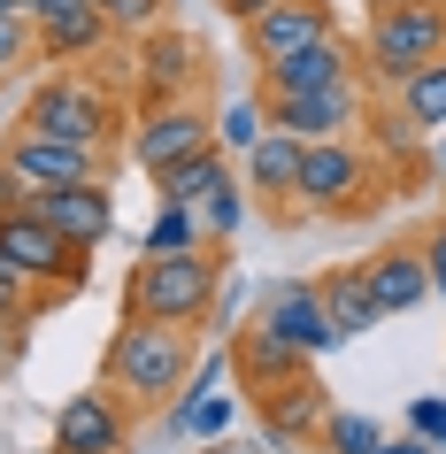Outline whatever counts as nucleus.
<instances>
[{
    "mask_svg": "<svg viewBox=\"0 0 446 454\" xmlns=\"http://www.w3.org/2000/svg\"><path fill=\"white\" fill-rule=\"evenodd\" d=\"M200 146H215V100H208V93L139 108L131 139H123V162H139L146 177H162L169 162H185V154H200Z\"/></svg>",
    "mask_w": 446,
    "mask_h": 454,
    "instance_id": "8",
    "label": "nucleus"
},
{
    "mask_svg": "<svg viewBox=\"0 0 446 454\" xmlns=\"http://www.w3.org/2000/svg\"><path fill=\"white\" fill-rule=\"evenodd\" d=\"M0 162L16 169L31 192H54V185H93V177H116V146H85V139H47V131H8L0 139Z\"/></svg>",
    "mask_w": 446,
    "mask_h": 454,
    "instance_id": "7",
    "label": "nucleus"
},
{
    "mask_svg": "<svg viewBox=\"0 0 446 454\" xmlns=\"http://www.w3.org/2000/svg\"><path fill=\"white\" fill-rule=\"evenodd\" d=\"M0 16H31V0H0Z\"/></svg>",
    "mask_w": 446,
    "mask_h": 454,
    "instance_id": "37",
    "label": "nucleus"
},
{
    "mask_svg": "<svg viewBox=\"0 0 446 454\" xmlns=\"http://www.w3.org/2000/svg\"><path fill=\"white\" fill-rule=\"evenodd\" d=\"M54 309H62V293H54V286H31L24 270L0 254V316H16V324H39V316H54Z\"/></svg>",
    "mask_w": 446,
    "mask_h": 454,
    "instance_id": "25",
    "label": "nucleus"
},
{
    "mask_svg": "<svg viewBox=\"0 0 446 454\" xmlns=\"http://www.w3.org/2000/svg\"><path fill=\"white\" fill-rule=\"evenodd\" d=\"M231 278V247H177V254H139L123 270V316H146V324H185V332H208L215 293Z\"/></svg>",
    "mask_w": 446,
    "mask_h": 454,
    "instance_id": "2",
    "label": "nucleus"
},
{
    "mask_svg": "<svg viewBox=\"0 0 446 454\" xmlns=\"http://www.w3.org/2000/svg\"><path fill=\"white\" fill-rule=\"evenodd\" d=\"M446 54V8H370V24H362V70L370 85H400L408 70L423 62H439Z\"/></svg>",
    "mask_w": 446,
    "mask_h": 454,
    "instance_id": "5",
    "label": "nucleus"
},
{
    "mask_svg": "<svg viewBox=\"0 0 446 454\" xmlns=\"http://www.w3.org/2000/svg\"><path fill=\"white\" fill-rule=\"evenodd\" d=\"M0 62L8 70H31L39 62V16H0Z\"/></svg>",
    "mask_w": 446,
    "mask_h": 454,
    "instance_id": "29",
    "label": "nucleus"
},
{
    "mask_svg": "<svg viewBox=\"0 0 446 454\" xmlns=\"http://www.w3.org/2000/svg\"><path fill=\"white\" fill-rule=\"evenodd\" d=\"M31 215H47L62 239L77 247H100L108 231H116V200H108V177H93V185H54V192H31Z\"/></svg>",
    "mask_w": 446,
    "mask_h": 454,
    "instance_id": "17",
    "label": "nucleus"
},
{
    "mask_svg": "<svg viewBox=\"0 0 446 454\" xmlns=\"http://www.w3.org/2000/svg\"><path fill=\"white\" fill-rule=\"evenodd\" d=\"M131 424H139V408L93 378L85 393H70V401H62V416H54V447H47V454H131Z\"/></svg>",
    "mask_w": 446,
    "mask_h": 454,
    "instance_id": "10",
    "label": "nucleus"
},
{
    "mask_svg": "<svg viewBox=\"0 0 446 454\" xmlns=\"http://www.w3.org/2000/svg\"><path fill=\"white\" fill-rule=\"evenodd\" d=\"M393 200V169L385 154L362 139H301V185H293V208L324 215V223H354V215H377Z\"/></svg>",
    "mask_w": 446,
    "mask_h": 454,
    "instance_id": "3",
    "label": "nucleus"
},
{
    "mask_svg": "<svg viewBox=\"0 0 446 454\" xmlns=\"http://www.w3.org/2000/svg\"><path fill=\"white\" fill-rule=\"evenodd\" d=\"M262 408V431H270V447H316V431H324V385H316V370L293 385H278Z\"/></svg>",
    "mask_w": 446,
    "mask_h": 454,
    "instance_id": "20",
    "label": "nucleus"
},
{
    "mask_svg": "<svg viewBox=\"0 0 446 454\" xmlns=\"http://www.w3.org/2000/svg\"><path fill=\"white\" fill-rule=\"evenodd\" d=\"M316 286H324V309H331V324H339V339H362V332H377V324H385V309H377V293H370V278H362V262H331Z\"/></svg>",
    "mask_w": 446,
    "mask_h": 454,
    "instance_id": "21",
    "label": "nucleus"
},
{
    "mask_svg": "<svg viewBox=\"0 0 446 454\" xmlns=\"http://www.w3.org/2000/svg\"><path fill=\"white\" fill-rule=\"evenodd\" d=\"M100 8H108V0H100Z\"/></svg>",
    "mask_w": 446,
    "mask_h": 454,
    "instance_id": "40",
    "label": "nucleus"
},
{
    "mask_svg": "<svg viewBox=\"0 0 446 454\" xmlns=\"http://www.w3.org/2000/svg\"><path fill=\"white\" fill-rule=\"evenodd\" d=\"M192 347H200V332H185V324L123 316L116 332H108V347H100V385L123 393L139 416H162V408L192 385Z\"/></svg>",
    "mask_w": 446,
    "mask_h": 454,
    "instance_id": "1",
    "label": "nucleus"
},
{
    "mask_svg": "<svg viewBox=\"0 0 446 454\" xmlns=\"http://www.w3.org/2000/svg\"><path fill=\"white\" fill-rule=\"evenodd\" d=\"M423 270H431V301H446V215L439 223H423Z\"/></svg>",
    "mask_w": 446,
    "mask_h": 454,
    "instance_id": "32",
    "label": "nucleus"
},
{
    "mask_svg": "<svg viewBox=\"0 0 446 454\" xmlns=\"http://www.w3.org/2000/svg\"><path fill=\"white\" fill-rule=\"evenodd\" d=\"M24 332H31V324L0 316V378H16V370H24Z\"/></svg>",
    "mask_w": 446,
    "mask_h": 454,
    "instance_id": "33",
    "label": "nucleus"
},
{
    "mask_svg": "<svg viewBox=\"0 0 446 454\" xmlns=\"http://www.w3.org/2000/svg\"><path fill=\"white\" fill-rule=\"evenodd\" d=\"M362 8H423V0H362ZM431 8H446V0H431Z\"/></svg>",
    "mask_w": 446,
    "mask_h": 454,
    "instance_id": "36",
    "label": "nucleus"
},
{
    "mask_svg": "<svg viewBox=\"0 0 446 454\" xmlns=\"http://www.w3.org/2000/svg\"><path fill=\"white\" fill-rule=\"evenodd\" d=\"M308 370H316V355H301L293 339H278L270 324H254V316L231 332V378H239V393H246V401H270L278 385L308 378Z\"/></svg>",
    "mask_w": 446,
    "mask_h": 454,
    "instance_id": "14",
    "label": "nucleus"
},
{
    "mask_svg": "<svg viewBox=\"0 0 446 454\" xmlns=\"http://www.w3.org/2000/svg\"><path fill=\"white\" fill-rule=\"evenodd\" d=\"M377 439H385V424L362 416V408H324V431H316V447H324V454H370Z\"/></svg>",
    "mask_w": 446,
    "mask_h": 454,
    "instance_id": "26",
    "label": "nucleus"
},
{
    "mask_svg": "<svg viewBox=\"0 0 446 454\" xmlns=\"http://www.w3.org/2000/svg\"><path fill=\"white\" fill-rule=\"evenodd\" d=\"M0 254L24 270L31 286H54L62 301H77V293H85V278H93V247L62 239L47 215H31V208L0 215Z\"/></svg>",
    "mask_w": 446,
    "mask_h": 454,
    "instance_id": "6",
    "label": "nucleus"
},
{
    "mask_svg": "<svg viewBox=\"0 0 446 454\" xmlns=\"http://www.w3.org/2000/svg\"><path fill=\"white\" fill-rule=\"evenodd\" d=\"M246 208H254L246 177H239V169H223V177L192 200V215H200V239H208V247H231L239 231H246Z\"/></svg>",
    "mask_w": 446,
    "mask_h": 454,
    "instance_id": "22",
    "label": "nucleus"
},
{
    "mask_svg": "<svg viewBox=\"0 0 446 454\" xmlns=\"http://www.w3.org/2000/svg\"><path fill=\"white\" fill-rule=\"evenodd\" d=\"M116 47V31L100 8H77V16H39V70H85L93 54Z\"/></svg>",
    "mask_w": 446,
    "mask_h": 454,
    "instance_id": "19",
    "label": "nucleus"
},
{
    "mask_svg": "<svg viewBox=\"0 0 446 454\" xmlns=\"http://www.w3.org/2000/svg\"><path fill=\"white\" fill-rule=\"evenodd\" d=\"M408 431L431 439V447H446V393H416L408 401Z\"/></svg>",
    "mask_w": 446,
    "mask_h": 454,
    "instance_id": "31",
    "label": "nucleus"
},
{
    "mask_svg": "<svg viewBox=\"0 0 446 454\" xmlns=\"http://www.w3.org/2000/svg\"><path fill=\"white\" fill-rule=\"evenodd\" d=\"M223 169H231V154H223V146H200V154H185V162H169L162 177H154V192H162V200H200V192L215 185V177H223Z\"/></svg>",
    "mask_w": 446,
    "mask_h": 454,
    "instance_id": "24",
    "label": "nucleus"
},
{
    "mask_svg": "<svg viewBox=\"0 0 446 454\" xmlns=\"http://www.w3.org/2000/svg\"><path fill=\"white\" fill-rule=\"evenodd\" d=\"M215 8H223V16H231V24H254L262 8H278V0H215Z\"/></svg>",
    "mask_w": 446,
    "mask_h": 454,
    "instance_id": "35",
    "label": "nucleus"
},
{
    "mask_svg": "<svg viewBox=\"0 0 446 454\" xmlns=\"http://www.w3.org/2000/svg\"><path fill=\"white\" fill-rule=\"evenodd\" d=\"M16 123L47 131V139H85V146H116L123 154V100L85 70H47L16 100Z\"/></svg>",
    "mask_w": 446,
    "mask_h": 454,
    "instance_id": "4",
    "label": "nucleus"
},
{
    "mask_svg": "<svg viewBox=\"0 0 446 454\" xmlns=\"http://www.w3.org/2000/svg\"><path fill=\"white\" fill-rule=\"evenodd\" d=\"M262 123L270 131H293V139H354L362 131V93H254Z\"/></svg>",
    "mask_w": 446,
    "mask_h": 454,
    "instance_id": "15",
    "label": "nucleus"
},
{
    "mask_svg": "<svg viewBox=\"0 0 446 454\" xmlns=\"http://www.w3.org/2000/svg\"><path fill=\"white\" fill-rule=\"evenodd\" d=\"M177 247H200V215L185 200H162V215L139 231V254H177Z\"/></svg>",
    "mask_w": 446,
    "mask_h": 454,
    "instance_id": "27",
    "label": "nucleus"
},
{
    "mask_svg": "<svg viewBox=\"0 0 446 454\" xmlns=\"http://www.w3.org/2000/svg\"><path fill=\"white\" fill-rule=\"evenodd\" d=\"M370 454H439L431 439H416V431H393V439H377Z\"/></svg>",
    "mask_w": 446,
    "mask_h": 454,
    "instance_id": "34",
    "label": "nucleus"
},
{
    "mask_svg": "<svg viewBox=\"0 0 446 454\" xmlns=\"http://www.w3.org/2000/svg\"><path fill=\"white\" fill-rule=\"evenodd\" d=\"M131 77H139V108L192 100V93H208V47L177 24H154L131 39Z\"/></svg>",
    "mask_w": 446,
    "mask_h": 454,
    "instance_id": "9",
    "label": "nucleus"
},
{
    "mask_svg": "<svg viewBox=\"0 0 446 454\" xmlns=\"http://www.w3.org/2000/svg\"><path fill=\"white\" fill-rule=\"evenodd\" d=\"M239 39H246V62L254 70H278L293 54L339 39V16H331V0H278V8H262L254 24H239Z\"/></svg>",
    "mask_w": 446,
    "mask_h": 454,
    "instance_id": "12",
    "label": "nucleus"
},
{
    "mask_svg": "<svg viewBox=\"0 0 446 454\" xmlns=\"http://www.w3.org/2000/svg\"><path fill=\"white\" fill-rule=\"evenodd\" d=\"M8 77H16V70H8V62H0V93H8Z\"/></svg>",
    "mask_w": 446,
    "mask_h": 454,
    "instance_id": "38",
    "label": "nucleus"
},
{
    "mask_svg": "<svg viewBox=\"0 0 446 454\" xmlns=\"http://www.w3.org/2000/svg\"><path fill=\"white\" fill-rule=\"evenodd\" d=\"M439 177H446V146H439Z\"/></svg>",
    "mask_w": 446,
    "mask_h": 454,
    "instance_id": "39",
    "label": "nucleus"
},
{
    "mask_svg": "<svg viewBox=\"0 0 446 454\" xmlns=\"http://www.w3.org/2000/svg\"><path fill=\"white\" fill-rule=\"evenodd\" d=\"M262 131H270V123H262V108H254V100H231V108L215 116V146H223V154H246V146H254Z\"/></svg>",
    "mask_w": 446,
    "mask_h": 454,
    "instance_id": "28",
    "label": "nucleus"
},
{
    "mask_svg": "<svg viewBox=\"0 0 446 454\" xmlns=\"http://www.w3.org/2000/svg\"><path fill=\"white\" fill-rule=\"evenodd\" d=\"M246 192L262 200V215H278V223H301V208H293V185H301V139L293 131H262L254 146H246Z\"/></svg>",
    "mask_w": 446,
    "mask_h": 454,
    "instance_id": "16",
    "label": "nucleus"
},
{
    "mask_svg": "<svg viewBox=\"0 0 446 454\" xmlns=\"http://www.w3.org/2000/svg\"><path fill=\"white\" fill-rule=\"evenodd\" d=\"M100 16H108V31H116V39H139V31H154V24L169 16V0H108Z\"/></svg>",
    "mask_w": 446,
    "mask_h": 454,
    "instance_id": "30",
    "label": "nucleus"
},
{
    "mask_svg": "<svg viewBox=\"0 0 446 454\" xmlns=\"http://www.w3.org/2000/svg\"><path fill=\"white\" fill-rule=\"evenodd\" d=\"M393 100L416 116V131H446V54H439V62H423V70H408L393 85Z\"/></svg>",
    "mask_w": 446,
    "mask_h": 454,
    "instance_id": "23",
    "label": "nucleus"
},
{
    "mask_svg": "<svg viewBox=\"0 0 446 454\" xmlns=\"http://www.w3.org/2000/svg\"><path fill=\"white\" fill-rule=\"evenodd\" d=\"M362 278H370V293H377V309H385V324H393V316H416L423 301H431V270H423V247H416V239L377 247L370 262H362Z\"/></svg>",
    "mask_w": 446,
    "mask_h": 454,
    "instance_id": "18",
    "label": "nucleus"
},
{
    "mask_svg": "<svg viewBox=\"0 0 446 454\" xmlns=\"http://www.w3.org/2000/svg\"><path fill=\"white\" fill-rule=\"evenodd\" d=\"M254 324H270L278 339H293L301 355H316L324 362L331 347H339V324H331V309H324V286L316 278H270V286L254 293Z\"/></svg>",
    "mask_w": 446,
    "mask_h": 454,
    "instance_id": "11",
    "label": "nucleus"
},
{
    "mask_svg": "<svg viewBox=\"0 0 446 454\" xmlns=\"http://www.w3.org/2000/svg\"><path fill=\"white\" fill-rule=\"evenodd\" d=\"M370 70H362V39H324V47L293 54L278 70H254V93H362Z\"/></svg>",
    "mask_w": 446,
    "mask_h": 454,
    "instance_id": "13",
    "label": "nucleus"
}]
</instances>
